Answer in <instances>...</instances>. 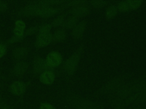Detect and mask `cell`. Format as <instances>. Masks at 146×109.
I'll return each mask as SVG.
<instances>
[{"label": "cell", "instance_id": "4fadbf2b", "mask_svg": "<svg viewBox=\"0 0 146 109\" xmlns=\"http://www.w3.org/2000/svg\"><path fill=\"white\" fill-rule=\"evenodd\" d=\"M90 11V7L86 5L78 6L73 7L71 10V14L78 18L87 15Z\"/></svg>", "mask_w": 146, "mask_h": 109}, {"label": "cell", "instance_id": "4316f807", "mask_svg": "<svg viewBox=\"0 0 146 109\" xmlns=\"http://www.w3.org/2000/svg\"><path fill=\"white\" fill-rule=\"evenodd\" d=\"M39 109H56V108L52 104H51L50 103L43 102L40 103Z\"/></svg>", "mask_w": 146, "mask_h": 109}, {"label": "cell", "instance_id": "83f0119b", "mask_svg": "<svg viewBox=\"0 0 146 109\" xmlns=\"http://www.w3.org/2000/svg\"><path fill=\"white\" fill-rule=\"evenodd\" d=\"M36 31H37V27H35V26L31 27L26 30V31L25 32V35H31V34L34 33V32H35Z\"/></svg>", "mask_w": 146, "mask_h": 109}, {"label": "cell", "instance_id": "8992f818", "mask_svg": "<svg viewBox=\"0 0 146 109\" xmlns=\"http://www.w3.org/2000/svg\"><path fill=\"white\" fill-rule=\"evenodd\" d=\"M66 5L60 7H54L51 6H40L39 7L37 15L43 18H48L59 12L62 9L64 8Z\"/></svg>", "mask_w": 146, "mask_h": 109}, {"label": "cell", "instance_id": "ba28073f", "mask_svg": "<svg viewBox=\"0 0 146 109\" xmlns=\"http://www.w3.org/2000/svg\"><path fill=\"white\" fill-rule=\"evenodd\" d=\"M134 85L135 83H133L120 86L119 89L116 91V96L124 100L131 94L132 92L134 91Z\"/></svg>", "mask_w": 146, "mask_h": 109}, {"label": "cell", "instance_id": "1f68e13d", "mask_svg": "<svg viewBox=\"0 0 146 109\" xmlns=\"http://www.w3.org/2000/svg\"><path fill=\"white\" fill-rule=\"evenodd\" d=\"M131 109H143V108L141 106H136V107H133L131 108Z\"/></svg>", "mask_w": 146, "mask_h": 109}, {"label": "cell", "instance_id": "cb8c5ba5", "mask_svg": "<svg viewBox=\"0 0 146 109\" xmlns=\"http://www.w3.org/2000/svg\"><path fill=\"white\" fill-rule=\"evenodd\" d=\"M108 1H104V0H94L88 1V3H90L91 6L95 7H102L108 3Z\"/></svg>", "mask_w": 146, "mask_h": 109}, {"label": "cell", "instance_id": "3957f363", "mask_svg": "<svg viewBox=\"0 0 146 109\" xmlns=\"http://www.w3.org/2000/svg\"><path fill=\"white\" fill-rule=\"evenodd\" d=\"M25 28L26 24L23 20H16L13 30V36L8 40V42L13 43L21 40L24 36Z\"/></svg>", "mask_w": 146, "mask_h": 109}, {"label": "cell", "instance_id": "484cf974", "mask_svg": "<svg viewBox=\"0 0 146 109\" xmlns=\"http://www.w3.org/2000/svg\"><path fill=\"white\" fill-rule=\"evenodd\" d=\"M52 27V25L50 24H46L42 25L39 28L38 33H42V32H49L51 31Z\"/></svg>", "mask_w": 146, "mask_h": 109}, {"label": "cell", "instance_id": "ffe728a7", "mask_svg": "<svg viewBox=\"0 0 146 109\" xmlns=\"http://www.w3.org/2000/svg\"><path fill=\"white\" fill-rule=\"evenodd\" d=\"M117 12V6L114 5H111L107 7L106 10V16L107 19H110L115 17Z\"/></svg>", "mask_w": 146, "mask_h": 109}, {"label": "cell", "instance_id": "f546056e", "mask_svg": "<svg viewBox=\"0 0 146 109\" xmlns=\"http://www.w3.org/2000/svg\"><path fill=\"white\" fill-rule=\"evenodd\" d=\"M7 9V5L3 1H0V13L5 12Z\"/></svg>", "mask_w": 146, "mask_h": 109}, {"label": "cell", "instance_id": "7c38bea8", "mask_svg": "<svg viewBox=\"0 0 146 109\" xmlns=\"http://www.w3.org/2000/svg\"><path fill=\"white\" fill-rule=\"evenodd\" d=\"M86 27V21L83 20L78 22L72 29V36L76 39H78L83 36Z\"/></svg>", "mask_w": 146, "mask_h": 109}, {"label": "cell", "instance_id": "d6986e66", "mask_svg": "<svg viewBox=\"0 0 146 109\" xmlns=\"http://www.w3.org/2000/svg\"><path fill=\"white\" fill-rule=\"evenodd\" d=\"M78 21H79V18L72 15L64 20V22L62 26L67 28H73L76 26V24L78 23Z\"/></svg>", "mask_w": 146, "mask_h": 109}, {"label": "cell", "instance_id": "5b68a950", "mask_svg": "<svg viewBox=\"0 0 146 109\" xmlns=\"http://www.w3.org/2000/svg\"><path fill=\"white\" fill-rule=\"evenodd\" d=\"M124 80V78L123 77H118L115 78L111 79L108 83H107V84L102 88L100 92L102 94H106V93H110L116 90L118 87H120V86H121V85L123 83Z\"/></svg>", "mask_w": 146, "mask_h": 109}, {"label": "cell", "instance_id": "9c48e42d", "mask_svg": "<svg viewBox=\"0 0 146 109\" xmlns=\"http://www.w3.org/2000/svg\"><path fill=\"white\" fill-rule=\"evenodd\" d=\"M11 93L17 96H20L24 94L26 91V85L22 81H15L10 86Z\"/></svg>", "mask_w": 146, "mask_h": 109}, {"label": "cell", "instance_id": "603a6c76", "mask_svg": "<svg viewBox=\"0 0 146 109\" xmlns=\"http://www.w3.org/2000/svg\"><path fill=\"white\" fill-rule=\"evenodd\" d=\"M88 3V1H83V0H74L71 1L66 2V6H78L81 5H86Z\"/></svg>", "mask_w": 146, "mask_h": 109}, {"label": "cell", "instance_id": "e0dca14e", "mask_svg": "<svg viewBox=\"0 0 146 109\" xmlns=\"http://www.w3.org/2000/svg\"><path fill=\"white\" fill-rule=\"evenodd\" d=\"M28 54V49L24 47H19L15 48L13 52V57L17 60L24 58Z\"/></svg>", "mask_w": 146, "mask_h": 109}, {"label": "cell", "instance_id": "ac0fdd59", "mask_svg": "<svg viewBox=\"0 0 146 109\" xmlns=\"http://www.w3.org/2000/svg\"><path fill=\"white\" fill-rule=\"evenodd\" d=\"M66 36L67 33L64 28H58L54 31L52 35V40L56 42L62 41L66 39Z\"/></svg>", "mask_w": 146, "mask_h": 109}, {"label": "cell", "instance_id": "7a4b0ae2", "mask_svg": "<svg viewBox=\"0 0 146 109\" xmlns=\"http://www.w3.org/2000/svg\"><path fill=\"white\" fill-rule=\"evenodd\" d=\"M83 49V45H81L65 61L64 64V70L67 74L72 76L76 71Z\"/></svg>", "mask_w": 146, "mask_h": 109}, {"label": "cell", "instance_id": "277c9868", "mask_svg": "<svg viewBox=\"0 0 146 109\" xmlns=\"http://www.w3.org/2000/svg\"><path fill=\"white\" fill-rule=\"evenodd\" d=\"M63 61L62 54L56 51H51L49 52L46 58V63L48 68H54L59 66Z\"/></svg>", "mask_w": 146, "mask_h": 109}, {"label": "cell", "instance_id": "44dd1931", "mask_svg": "<svg viewBox=\"0 0 146 109\" xmlns=\"http://www.w3.org/2000/svg\"><path fill=\"white\" fill-rule=\"evenodd\" d=\"M65 18V14H61L55 18L52 22V26L54 27H59L62 26Z\"/></svg>", "mask_w": 146, "mask_h": 109}, {"label": "cell", "instance_id": "52a82bcc", "mask_svg": "<svg viewBox=\"0 0 146 109\" xmlns=\"http://www.w3.org/2000/svg\"><path fill=\"white\" fill-rule=\"evenodd\" d=\"M52 40V35L50 32L38 33L35 41V46L38 48L44 47L50 44Z\"/></svg>", "mask_w": 146, "mask_h": 109}, {"label": "cell", "instance_id": "7402d4cb", "mask_svg": "<svg viewBox=\"0 0 146 109\" xmlns=\"http://www.w3.org/2000/svg\"><path fill=\"white\" fill-rule=\"evenodd\" d=\"M129 10H136L140 7L143 1L141 0H128Z\"/></svg>", "mask_w": 146, "mask_h": 109}, {"label": "cell", "instance_id": "f1b7e54d", "mask_svg": "<svg viewBox=\"0 0 146 109\" xmlns=\"http://www.w3.org/2000/svg\"><path fill=\"white\" fill-rule=\"evenodd\" d=\"M6 52V47L3 44H0V58L4 56Z\"/></svg>", "mask_w": 146, "mask_h": 109}, {"label": "cell", "instance_id": "5bb4252c", "mask_svg": "<svg viewBox=\"0 0 146 109\" xmlns=\"http://www.w3.org/2000/svg\"><path fill=\"white\" fill-rule=\"evenodd\" d=\"M39 5L36 3H31L26 5L22 10V14L25 16H33L37 15L39 9Z\"/></svg>", "mask_w": 146, "mask_h": 109}, {"label": "cell", "instance_id": "30bf717a", "mask_svg": "<svg viewBox=\"0 0 146 109\" xmlns=\"http://www.w3.org/2000/svg\"><path fill=\"white\" fill-rule=\"evenodd\" d=\"M55 76L54 73L48 69L42 73H40L39 76V81L41 83L44 85H51L55 80Z\"/></svg>", "mask_w": 146, "mask_h": 109}, {"label": "cell", "instance_id": "9a60e30c", "mask_svg": "<svg viewBox=\"0 0 146 109\" xmlns=\"http://www.w3.org/2000/svg\"><path fill=\"white\" fill-rule=\"evenodd\" d=\"M28 68V65L24 61L17 62L13 68L14 74L16 76H21L23 75Z\"/></svg>", "mask_w": 146, "mask_h": 109}, {"label": "cell", "instance_id": "8fae6325", "mask_svg": "<svg viewBox=\"0 0 146 109\" xmlns=\"http://www.w3.org/2000/svg\"><path fill=\"white\" fill-rule=\"evenodd\" d=\"M48 66L46 60L42 58H36L33 63V70L35 73H42L44 71L48 70Z\"/></svg>", "mask_w": 146, "mask_h": 109}, {"label": "cell", "instance_id": "d6a6232c", "mask_svg": "<svg viewBox=\"0 0 146 109\" xmlns=\"http://www.w3.org/2000/svg\"><path fill=\"white\" fill-rule=\"evenodd\" d=\"M2 102H3V101H2V100L0 99V106H1V104H2Z\"/></svg>", "mask_w": 146, "mask_h": 109}, {"label": "cell", "instance_id": "836d02e7", "mask_svg": "<svg viewBox=\"0 0 146 109\" xmlns=\"http://www.w3.org/2000/svg\"><path fill=\"white\" fill-rule=\"evenodd\" d=\"M143 109H146V107H145L144 108H143Z\"/></svg>", "mask_w": 146, "mask_h": 109}, {"label": "cell", "instance_id": "4dcf8cb0", "mask_svg": "<svg viewBox=\"0 0 146 109\" xmlns=\"http://www.w3.org/2000/svg\"><path fill=\"white\" fill-rule=\"evenodd\" d=\"M0 109H14V108L13 107H11V106H10L9 105H8L7 104L2 102V103L0 106Z\"/></svg>", "mask_w": 146, "mask_h": 109}, {"label": "cell", "instance_id": "2e32d148", "mask_svg": "<svg viewBox=\"0 0 146 109\" xmlns=\"http://www.w3.org/2000/svg\"><path fill=\"white\" fill-rule=\"evenodd\" d=\"M109 103L114 109H125L126 107L124 100L119 98L117 96L110 98L109 99Z\"/></svg>", "mask_w": 146, "mask_h": 109}, {"label": "cell", "instance_id": "6da1fadb", "mask_svg": "<svg viewBox=\"0 0 146 109\" xmlns=\"http://www.w3.org/2000/svg\"><path fill=\"white\" fill-rule=\"evenodd\" d=\"M67 102L72 109H104L102 104L76 95H70Z\"/></svg>", "mask_w": 146, "mask_h": 109}, {"label": "cell", "instance_id": "d4e9b609", "mask_svg": "<svg viewBox=\"0 0 146 109\" xmlns=\"http://www.w3.org/2000/svg\"><path fill=\"white\" fill-rule=\"evenodd\" d=\"M117 10H119L120 11H127L128 10H129V5L127 1H120L117 5Z\"/></svg>", "mask_w": 146, "mask_h": 109}]
</instances>
